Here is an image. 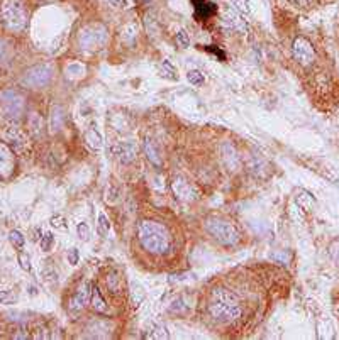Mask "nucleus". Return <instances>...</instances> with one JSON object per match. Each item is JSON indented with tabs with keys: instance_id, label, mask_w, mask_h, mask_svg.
<instances>
[{
	"instance_id": "obj_44",
	"label": "nucleus",
	"mask_w": 339,
	"mask_h": 340,
	"mask_svg": "<svg viewBox=\"0 0 339 340\" xmlns=\"http://www.w3.org/2000/svg\"><path fill=\"white\" fill-rule=\"evenodd\" d=\"M110 6L114 7H119V9H126L129 7V0H109Z\"/></svg>"
},
{
	"instance_id": "obj_7",
	"label": "nucleus",
	"mask_w": 339,
	"mask_h": 340,
	"mask_svg": "<svg viewBox=\"0 0 339 340\" xmlns=\"http://www.w3.org/2000/svg\"><path fill=\"white\" fill-rule=\"evenodd\" d=\"M292 53H294V58L297 61L304 66H309L315 59V51L305 37H297L294 41V46H292Z\"/></svg>"
},
{
	"instance_id": "obj_6",
	"label": "nucleus",
	"mask_w": 339,
	"mask_h": 340,
	"mask_svg": "<svg viewBox=\"0 0 339 340\" xmlns=\"http://www.w3.org/2000/svg\"><path fill=\"white\" fill-rule=\"evenodd\" d=\"M53 78V69H51L49 64H39V66L31 68L29 71L26 73L24 76V83L29 87H46Z\"/></svg>"
},
{
	"instance_id": "obj_14",
	"label": "nucleus",
	"mask_w": 339,
	"mask_h": 340,
	"mask_svg": "<svg viewBox=\"0 0 339 340\" xmlns=\"http://www.w3.org/2000/svg\"><path fill=\"white\" fill-rule=\"evenodd\" d=\"M224 21L238 32H246V31H248V22H246L244 19L241 17V14L236 11L234 7L227 9V11L224 12Z\"/></svg>"
},
{
	"instance_id": "obj_41",
	"label": "nucleus",
	"mask_w": 339,
	"mask_h": 340,
	"mask_svg": "<svg viewBox=\"0 0 339 340\" xmlns=\"http://www.w3.org/2000/svg\"><path fill=\"white\" fill-rule=\"evenodd\" d=\"M329 252H331L332 261L339 266V240L332 242V244H331V249H329Z\"/></svg>"
},
{
	"instance_id": "obj_36",
	"label": "nucleus",
	"mask_w": 339,
	"mask_h": 340,
	"mask_svg": "<svg viewBox=\"0 0 339 340\" xmlns=\"http://www.w3.org/2000/svg\"><path fill=\"white\" fill-rule=\"evenodd\" d=\"M9 59H11V48H7V44L0 41V64H6Z\"/></svg>"
},
{
	"instance_id": "obj_21",
	"label": "nucleus",
	"mask_w": 339,
	"mask_h": 340,
	"mask_svg": "<svg viewBox=\"0 0 339 340\" xmlns=\"http://www.w3.org/2000/svg\"><path fill=\"white\" fill-rule=\"evenodd\" d=\"M90 303H92V306H94V310L99 311V313H105L107 311V303H105L104 296H102V293L97 290V288H92Z\"/></svg>"
},
{
	"instance_id": "obj_30",
	"label": "nucleus",
	"mask_w": 339,
	"mask_h": 340,
	"mask_svg": "<svg viewBox=\"0 0 339 340\" xmlns=\"http://www.w3.org/2000/svg\"><path fill=\"white\" fill-rule=\"evenodd\" d=\"M161 74H163V76H168V78H171V80H176V69H175V66L173 64H171L168 59H165L163 63H161Z\"/></svg>"
},
{
	"instance_id": "obj_13",
	"label": "nucleus",
	"mask_w": 339,
	"mask_h": 340,
	"mask_svg": "<svg viewBox=\"0 0 339 340\" xmlns=\"http://www.w3.org/2000/svg\"><path fill=\"white\" fill-rule=\"evenodd\" d=\"M221 156H222V161H224V164L229 167V169H238V167H239L241 161H239L238 151H236V147L231 142L222 144Z\"/></svg>"
},
{
	"instance_id": "obj_34",
	"label": "nucleus",
	"mask_w": 339,
	"mask_h": 340,
	"mask_svg": "<svg viewBox=\"0 0 339 340\" xmlns=\"http://www.w3.org/2000/svg\"><path fill=\"white\" fill-rule=\"evenodd\" d=\"M107 286H109L110 293H119V290H120V283H119L117 274H110V276L107 278Z\"/></svg>"
},
{
	"instance_id": "obj_37",
	"label": "nucleus",
	"mask_w": 339,
	"mask_h": 340,
	"mask_svg": "<svg viewBox=\"0 0 339 340\" xmlns=\"http://www.w3.org/2000/svg\"><path fill=\"white\" fill-rule=\"evenodd\" d=\"M77 232H78V237H80L82 240H90V229H88V225L85 222L78 223Z\"/></svg>"
},
{
	"instance_id": "obj_15",
	"label": "nucleus",
	"mask_w": 339,
	"mask_h": 340,
	"mask_svg": "<svg viewBox=\"0 0 339 340\" xmlns=\"http://www.w3.org/2000/svg\"><path fill=\"white\" fill-rule=\"evenodd\" d=\"M173 192H175V195L180 200H187V202H190V200H193V198H197V197H195L193 188L183 180H176L175 181V183H173Z\"/></svg>"
},
{
	"instance_id": "obj_39",
	"label": "nucleus",
	"mask_w": 339,
	"mask_h": 340,
	"mask_svg": "<svg viewBox=\"0 0 339 340\" xmlns=\"http://www.w3.org/2000/svg\"><path fill=\"white\" fill-rule=\"evenodd\" d=\"M134 37H136V27L131 24L124 29V39H126V43H132Z\"/></svg>"
},
{
	"instance_id": "obj_18",
	"label": "nucleus",
	"mask_w": 339,
	"mask_h": 340,
	"mask_svg": "<svg viewBox=\"0 0 339 340\" xmlns=\"http://www.w3.org/2000/svg\"><path fill=\"white\" fill-rule=\"evenodd\" d=\"M64 73H66V76L70 78V80H80V78L85 76L87 68H85V64L75 61V63L68 64L66 69H64Z\"/></svg>"
},
{
	"instance_id": "obj_20",
	"label": "nucleus",
	"mask_w": 339,
	"mask_h": 340,
	"mask_svg": "<svg viewBox=\"0 0 339 340\" xmlns=\"http://www.w3.org/2000/svg\"><path fill=\"white\" fill-rule=\"evenodd\" d=\"M295 203L299 205V207L304 212H310L314 208V205H315V200H314V197L309 192H300L295 197Z\"/></svg>"
},
{
	"instance_id": "obj_26",
	"label": "nucleus",
	"mask_w": 339,
	"mask_h": 340,
	"mask_svg": "<svg viewBox=\"0 0 339 340\" xmlns=\"http://www.w3.org/2000/svg\"><path fill=\"white\" fill-rule=\"evenodd\" d=\"M131 300H132L134 306H138L139 303H143V300H145V290H143V286H139L138 283H132Z\"/></svg>"
},
{
	"instance_id": "obj_19",
	"label": "nucleus",
	"mask_w": 339,
	"mask_h": 340,
	"mask_svg": "<svg viewBox=\"0 0 339 340\" xmlns=\"http://www.w3.org/2000/svg\"><path fill=\"white\" fill-rule=\"evenodd\" d=\"M7 141L11 142L14 147H17V149H21V147L26 146V136L17 127H11L7 130Z\"/></svg>"
},
{
	"instance_id": "obj_46",
	"label": "nucleus",
	"mask_w": 339,
	"mask_h": 340,
	"mask_svg": "<svg viewBox=\"0 0 339 340\" xmlns=\"http://www.w3.org/2000/svg\"><path fill=\"white\" fill-rule=\"evenodd\" d=\"M297 2H299V4H305L307 0H297Z\"/></svg>"
},
{
	"instance_id": "obj_38",
	"label": "nucleus",
	"mask_w": 339,
	"mask_h": 340,
	"mask_svg": "<svg viewBox=\"0 0 339 340\" xmlns=\"http://www.w3.org/2000/svg\"><path fill=\"white\" fill-rule=\"evenodd\" d=\"M17 259H19V264H21V268L24 269V271H31V259H29V256L24 254V252H19Z\"/></svg>"
},
{
	"instance_id": "obj_4",
	"label": "nucleus",
	"mask_w": 339,
	"mask_h": 340,
	"mask_svg": "<svg viewBox=\"0 0 339 340\" xmlns=\"http://www.w3.org/2000/svg\"><path fill=\"white\" fill-rule=\"evenodd\" d=\"M206 229L222 245H236L239 242V232L234 229V225L221 218H209L206 222Z\"/></svg>"
},
{
	"instance_id": "obj_35",
	"label": "nucleus",
	"mask_w": 339,
	"mask_h": 340,
	"mask_svg": "<svg viewBox=\"0 0 339 340\" xmlns=\"http://www.w3.org/2000/svg\"><path fill=\"white\" fill-rule=\"evenodd\" d=\"M17 295H14L12 291H0V305H9V303H16Z\"/></svg>"
},
{
	"instance_id": "obj_5",
	"label": "nucleus",
	"mask_w": 339,
	"mask_h": 340,
	"mask_svg": "<svg viewBox=\"0 0 339 340\" xmlns=\"http://www.w3.org/2000/svg\"><path fill=\"white\" fill-rule=\"evenodd\" d=\"M107 41V29L102 24H90L83 27L78 36V44L85 51H95L102 48Z\"/></svg>"
},
{
	"instance_id": "obj_28",
	"label": "nucleus",
	"mask_w": 339,
	"mask_h": 340,
	"mask_svg": "<svg viewBox=\"0 0 339 340\" xmlns=\"http://www.w3.org/2000/svg\"><path fill=\"white\" fill-rule=\"evenodd\" d=\"M9 239H11L12 245H14V247H16V249H22V247H24V244H26L24 235H22L19 230H12L11 234H9Z\"/></svg>"
},
{
	"instance_id": "obj_24",
	"label": "nucleus",
	"mask_w": 339,
	"mask_h": 340,
	"mask_svg": "<svg viewBox=\"0 0 339 340\" xmlns=\"http://www.w3.org/2000/svg\"><path fill=\"white\" fill-rule=\"evenodd\" d=\"M109 230H110L109 218H107L105 213H99V217H97V232H99V235L107 237L109 235Z\"/></svg>"
},
{
	"instance_id": "obj_32",
	"label": "nucleus",
	"mask_w": 339,
	"mask_h": 340,
	"mask_svg": "<svg viewBox=\"0 0 339 340\" xmlns=\"http://www.w3.org/2000/svg\"><path fill=\"white\" fill-rule=\"evenodd\" d=\"M187 78H188V81L192 83V85H202L204 83V80H206V78H204V74L198 71V69H190V71L187 73Z\"/></svg>"
},
{
	"instance_id": "obj_29",
	"label": "nucleus",
	"mask_w": 339,
	"mask_h": 340,
	"mask_svg": "<svg viewBox=\"0 0 339 340\" xmlns=\"http://www.w3.org/2000/svg\"><path fill=\"white\" fill-rule=\"evenodd\" d=\"M175 43L178 44L180 48L187 49L188 46H190V37H188V34H187V31L180 29L178 32H176V34H175Z\"/></svg>"
},
{
	"instance_id": "obj_42",
	"label": "nucleus",
	"mask_w": 339,
	"mask_h": 340,
	"mask_svg": "<svg viewBox=\"0 0 339 340\" xmlns=\"http://www.w3.org/2000/svg\"><path fill=\"white\" fill-rule=\"evenodd\" d=\"M51 225H53L54 229H61V230L66 229V225H64V218H63V217H53V218H51Z\"/></svg>"
},
{
	"instance_id": "obj_1",
	"label": "nucleus",
	"mask_w": 339,
	"mask_h": 340,
	"mask_svg": "<svg viewBox=\"0 0 339 340\" xmlns=\"http://www.w3.org/2000/svg\"><path fill=\"white\" fill-rule=\"evenodd\" d=\"M138 239L151 254H165L170 249V234L165 225L153 220H145L138 227Z\"/></svg>"
},
{
	"instance_id": "obj_16",
	"label": "nucleus",
	"mask_w": 339,
	"mask_h": 340,
	"mask_svg": "<svg viewBox=\"0 0 339 340\" xmlns=\"http://www.w3.org/2000/svg\"><path fill=\"white\" fill-rule=\"evenodd\" d=\"M85 142H87V146L90 149H94V151H99V149H102V146H104L100 132L94 127V125L85 130Z\"/></svg>"
},
{
	"instance_id": "obj_40",
	"label": "nucleus",
	"mask_w": 339,
	"mask_h": 340,
	"mask_svg": "<svg viewBox=\"0 0 339 340\" xmlns=\"http://www.w3.org/2000/svg\"><path fill=\"white\" fill-rule=\"evenodd\" d=\"M66 258H68V263L72 264V266H77L78 261H80V254H78V249H70Z\"/></svg>"
},
{
	"instance_id": "obj_45",
	"label": "nucleus",
	"mask_w": 339,
	"mask_h": 340,
	"mask_svg": "<svg viewBox=\"0 0 339 340\" xmlns=\"http://www.w3.org/2000/svg\"><path fill=\"white\" fill-rule=\"evenodd\" d=\"M216 48V46H209V48H206L207 51H212L214 54H217V58H222L224 59V53H222V51H217V49H214Z\"/></svg>"
},
{
	"instance_id": "obj_23",
	"label": "nucleus",
	"mask_w": 339,
	"mask_h": 340,
	"mask_svg": "<svg viewBox=\"0 0 339 340\" xmlns=\"http://www.w3.org/2000/svg\"><path fill=\"white\" fill-rule=\"evenodd\" d=\"M214 11H216L214 4L206 2V0H197V9H195V14H197V17H209Z\"/></svg>"
},
{
	"instance_id": "obj_10",
	"label": "nucleus",
	"mask_w": 339,
	"mask_h": 340,
	"mask_svg": "<svg viewBox=\"0 0 339 340\" xmlns=\"http://www.w3.org/2000/svg\"><path fill=\"white\" fill-rule=\"evenodd\" d=\"M14 152L9 146L0 142V178H9L14 173Z\"/></svg>"
},
{
	"instance_id": "obj_2",
	"label": "nucleus",
	"mask_w": 339,
	"mask_h": 340,
	"mask_svg": "<svg viewBox=\"0 0 339 340\" xmlns=\"http://www.w3.org/2000/svg\"><path fill=\"white\" fill-rule=\"evenodd\" d=\"M211 315L219 322H234L238 320L243 310H241L239 303L236 301V298L226 290H216L214 291V301L211 305Z\"/></svg>"
},
{
	"instance_id": "obj_25",
	"label": "nucleus",
	"mask_w": 339,
	"mask_h": 340,
	"mask_svg": "<svg viewBox=\"0 0 339 340\" xmlns=\"http://www.w3.org/2000/svg\"><path fill=\"white\" fill-rule=\"evenodd\" d=\"M29 129H31V134L32 136H39L41 134V129H43V120L38 114H31L29 117Z\"/></svg>"
},
{
	"instance_id": "obj_11",
	"label": "nucleus",
	"mask_w": 339,
	"mask_h": 340,
	"mask_svg": "<svg viewBox=\"0 0 339 340\" xmlns=\"http://www.w3.org/2000/svg\"><path fill=\"white\" fill-rule=\"evenodd\" d=\"M90 296H92V285L90 283H85V285H82L78 288V291L75 293V296L72 298V301H70V308L73 311H80L85 308V305L90 301Z\"/></svg>"
},
{
	"instance_id": "obj_8",
	"label": "nucleus",
	"mask_w": 339,
	"mask_h": 340,
	"mask_svg": "<svg viewBox=\"0 0 339 340\" xmlns=\"http://www.w3.org/2000/svg\"><path fill=\"white\" fill-rule=\"evenodd\" d=\"M244 164H246V171H248L249 175H253L254 178H266L268 171H270L268 162L264 161V157L261 154H249L246 157Z\"/></svg>"
},
{
	"instance_id": "obj_12",
	"label": "nucleus",
	"mask_w": 339,
	"mask_h": 340,
	"mask_svg": "<svg viewBox=\"0 0 339 340\" xmlns=\"http://www.w3.org/2000/svg\"><path fill=\"white\" fill-rule=\"evenodd\" d=\"M4 102H6V112L9 114V117L17 119L22 114V109H24V102H22V97L17 95L14 92H7L4 95Z\"/></svg>"
},
{
	"instance_id": "obj_9",
	"label": "nucleus",
	"mask_w": 339,
	"mask_h": 340,
	"mask_svg": "<svg viewBox=\"0 0 339 340\" xmlns=\"http://www.w3.org/2000/svg\"><path fill=\"white\" fill-rule=\"evenodd\" d=\"M110 152L120 162L127 164V162L134 161V157H136V146H134V142H119L110 147Z\"/></svg>"
},
{
	"instance_id": "obj_33",
	"label": "nucleus",
	"mask_w": 339,
	"mask_h": 340,
	"mask_svg": "<svg viewBox=\"0 0 339 340\" xmlns=\"http://www.w3.org/2000/svg\"><path fill=\"white\" fill-rule=\"evenodd\" d=\"M231 2H233V7H234L239 14H244V16H246V14L251 12L248 0H231Z\"/></svg>"
},
{
	"instance_id": "obj_27",
	"label": "nucleus",
	"mask_w": 339,
	"mask_h": 340,
	"mask_svg": "<svg viewBox=\"0 0 339 340\" xmlns=\"http://www.w3.org/2000/svg\"><path fill=\"white\" fill-rule=\"evenodd\" d=\"M148 337H153V338H168L170 333H168V330L163 327V325L155 323L150 328V333H148Z\"/></svg>"
},
{
	"instance_id": "obj_43",
	"label": "nucleus",
	"mask_w": 339,
	"mask_h": 340,
	"mask_svg": "<svg viewBox=\"0 0 339 340\" xmlns=\"http://www.w3.org/2000/svg\"><path fill=\"white\" fill-rule=\"evenodd\" d=\"M43 276L48 279V281H56V278H58V274L54 273V269H51V268H46V269H43Z\"/></svg>"
},
{
	"instance_id": "obj_22",
	"label": "nucleus",
	"mask_w": 339,
	"mask_h": 340,
	"mask_svg": "<svg viewBox=\"0 0 339 340\" xmlns=\"http://www.w3.org/2000/svg\"><path fill=\"white\" fill-rule=\"evenodd\" d=\"M63 120H64V114H63V109L61 107H56V109L53 110V114H51V130L53 132H56L63 127Z\"/></svg>"
},
{
	"instance_id": "obj_31",
	"label": "nucleus",
	"mask_w": 339,
	"mask_h": 340,
	"mask_svg": "<svg viewBox=\"0 0 339 340\" xmlns=\"http://www.w3.org/2000/svg\"><path fill=\"white\" fill-rule=\"evenodd\" d=\"M53 244H54V237L51 232H46L41 237V249L44 250V252H49L51 249H53Z\"/></svg>"
},
{
	"instance_id": "obj_3",
	"label": "nucleus",
	"mask_w": 339,
	"mask_h": 340,
	"mask_svg": "<svg viewBox=\"0 0 339 340\" xmlns=\"http://www.w3.org/2000/svg\"><path fill=\"white\" fill-rule=\"evenodd\" d=\"M0 19L9 31H22L27 22L26 9L21 0H4L0 7Z\"/></svg>"
},
{
	"instance_id": "obj_17",
	"label": "nucleus",
	"mask_w": 339,
	"mask_h": 340,
	"mask_svg": "<svg viewBox=\"0 0 339 340\" xmlns=\"http://www.w3.org/2000/svg\"><path fill=\"white\" fill-rule=\"evenodd\" d=\"M145 152H146L148 159H150L155 166H161V164H163V159H161L160 151H158L156 144L153 142L151 139H146V141H145Z\"/></svg>"
}]
</instances>
